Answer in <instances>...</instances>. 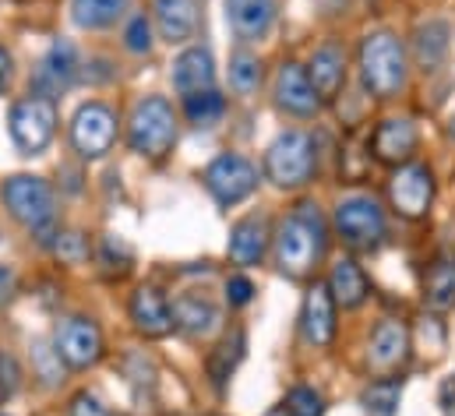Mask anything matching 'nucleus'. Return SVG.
<instances>
[{
    "instance_id": "obj_27",
    "label": "nucleus",
    "mask_w": 455,
    "mask_h": 416,
    "mask_svg": "<svg viewBox=\"0 0 455 416\" xmlns=\"http://www.w3.org/2000/svg\"><path fill=\"white\" fill-rule=\"evenodd\" d=\"M399 399H403V381L399 378H385L363 388L360 403L367 416H395L399 413Z\"/></svg>"
},
{
    "instance_id": "obj_22",
    "label": "nucleus",
    "mask_w": 455,
    "mask_h": 416,
    "mask_svg": "<svg viewBox=\"0 0 455 416\" xmlns=\"http://www.w3.org/2000/svg\"><path fill=\"white\" fill-rule=\"evenodd\" d=\"M307 75H311V82H315V89H318L322 100H336L342 82H346V53H342L336 43H325L322 50H315Z\"/></svg>"
},
{
    "instance_id": "obj_3",
    "label": "nucleus",
    "mask_w": 455,
    "mask_h": 416,
    "mask_svg": "<svg viewBox=\"0 0 455 416\" xmlns=\"http://www.w3.org/2000/svg\"><path fill=\"white\" fill-rule=\"evenodd\" d=\"M127 141L138 156H148V159H159L173 148L177 141V116H173V106L166 103L163 96H148L134 106L131 113V124H127Z\"/></svg>"
},
{
    "instance_id": "obj_41",
    "label": "nucleus",
    "mask_w": 455,
    "mask_h": 416,
    "mask_svg": "<svg viewBox=\"0 0 455 416\" xmlns=\"http://www.w3.org/2000/svg\"><path fill=\"white\" fill-rule=\"evenodd\" d=\"M449 131H452V138H455V116H452V124H449Z\"/></svg>"
},
{
    "instance_id": "obj_7",
    "label": "nucleus",
    "mask_w": 455,
    "mask_h": 416,
    "mask_svg": "<svg viewBox=\"0 0 455 416\" xmlns=\"http://www.w3.org/2000/svg\"><path fill=\"white\" fill-rule=\"evenodd\" d=\"M336 229L349 247H360V251H371L381 244L385 236V215L381 205L367 195H353V198H342L336 208Z\"/></svg>"
},
{
    "instance_id": "obj_12",
    "label": "nucleus",
    "mask_w": 455,
    "mask_h": 416,
    "mask_svg": "<svg viewBox=\"0 0 455 416\" xmlns=\"http://www.w3.org/2000/svg\"><path fill=\"white\" fill-rule=\"evenodd\" d=\"M275 103L283 106L286 113H293V116H315L318 113L322 96H318L307 68H300L293 60L279 68V75H275Z\"/></svg>"
},
{
    "instance_id": "obj_23",
    "label": "nucleus",
    "mask_w": 455,
    "mask_h": 416,
    "mask_svg": "<svg viewBox=\"0 0 455 416\" xmlns=\"http://www.w3.org/2000/svg\"><path fill=\"white\" fill-rule=\"evenodd\" d=\"M170 311H173V328L188 335H209L220 324V308L205 297H180Z\"/></svg>"
},
{
    "instance_id": "obj_15",
    "label": "nucleus",
    "mask_w": 455,
    "mask_h": 416,
    "mask_svg": "<svg viewBox=\"0 0 455 416\" xmlns=\"http://www.w3.org/2000/svg\"><path fill=\"white\" fill-rule=\"evenodd\" d=\"M371 145H374V156H378L381 163L399 166V163H406V159L417 152V127H413V120H406V116H388V120L378 124Z\"/></svg>"
},
{
    "instance_id": "obj_34",
    "label": "nucleus",
    "mask_w": 455,
    "mask_h": 416,
    "mask_svg": "<svg viewBox=\"0 0 455 416\" xmlns=\"http://www.w3.org/2000/svg\"><path fill=\"white\" fill-rule=\"evenodd\" d=\"M57 254H60L64 261H71V265H78V261H85V254H89V247H85V240H82L78 233H64V236L57 240Z\"/></svg>"
},
{
    "instance_id": "obj_26",
    "label": "nucleus",
    "mask_w": 455,
    "mask_h": 416,
    "mask_svg": "<svg viewBox=\"0 0 455 416\" xmlns=\"http://www.w3.org/2000/svg\"><path fill=\"white\" fill-rule=\"evenodd\" d=\"M127 11V0H71V18L78 28H110Z\"/></svg>"
},
{
    "instance_id": "obj_14",
    "label": "nucleus",
    "mask_w": 455,
    "mask_h": 416,
    "mask_svg": "<svg viewBox=\"0 0 455 416\" xmlns=\"http://www.w3.org/2000/svg\"><path fill=\"white\" fill-rule=\"evenodd\" d=\"M300 321H304V335H307L311 346H329L336 339V297H332L329 286L315 283L307 290Z\"/></svg>"
},
{
    "instance_id": "obj_6",
    "label": "nucleus",
    "mask_w": 455,
    "mask_h": 416,
    "mask_svg": "<svg viewBox=\"0 0 455 416\" xmlns=\"http://www.w3.org/2000/svg\"><path fill=\"white\" fill-rule=\"evenodd\" d=\"M7 127H11L14 145H18L25 156H39V152L53 141V134H57V103L46 100V96L18 100V103L11 106Z\"/></svg>"
},
{
    "instance_id": "obj_36",
    "label": "nucleus",
    "mask_w": 455,
    "mask_h": 416,
    "mask_svg": "<svg viewBox=\"0 0 455 416\" xmlns=\"http://www.w3.org/2000/svg\"><path fill=\"white\" fill-rule=\"evenodd\" d=\"M14 388H18V367L11 356H0V406L14 396Z\"/></svg>"
},
{
    "instance_id": "obj_16",
    "label": "nucleus",
    "mask_w": 455,
    "mask_h": 416,
    "mask_svg": "<svg viewBox=\"0 0 455 416\" xmlns=\"http://www.w3.org/2000/svg\"><path fill=\"white\" fill-rule=\"evenodd\" d=\"M406 349H410V335H406V324L403 321H392L385 317L374 332H371V346H367V364L374 371H392L406 360Z\"/></svg>"
},
{
    "instance_id": "obj_11",
    "label": "nucleus",
    "mask_w": 455,
    "mask_h": 416,
    "mask_svg": "<svg viewBox=\"0 0 455 416\" xmlns=\"http://www.w3.org/2000/svg\"><path fill=\"white\" fill-rule=\"evenodd\" d=\"M388 198L399 215L406 219H420L427 215V208L435 202V177L424 163H406L395 170L392 184H388Z\"/></svg>"
},
{
    "instance_id": "obj_28",
    "label": "nucleus",
    "mask_w": 455,
    "mask_h": 416,
    "mask_svg": "<svg viewBox=\"0 0 455 416\" xmlns=\"http://www.w3.org/2000/svg\"><path fill=\"white\" fill-rule=\"evenodd\" d=\"M449 53V25L445 21H424L420 28H417V57H420V64L424 68H435V64H442V57Z\"/></svg>"
},
{
    "instance_id": "obj_39",
    "label": "nucleus",
    "mask_w": 455,
    "mask_h": 416,
    "mask_svg": "<svg viewBox=\"0 0 455 416\" xmlns=\"http://www.w3.org/2000/svg\"><path fill=\"white\" fill-rule=\"evenodd\" d=\"M11 78H14V60H11V53H7L4 46H0V96L7 92Z\"/></svg>"
},
{
    "instance_id": "obj_17",
    "label": "nucleus",
    "mask_w": 455,
    "mask_h": 416,
    "mask_svg": "<svg viewBox=\"0 0 455 416\" xmlns=\"http://www.w3.org/2000/svg\"><path fill=\"white\" fill-rule=\"evenodd\" d=\"M131 321L141 335L148 339H163L170 335L173 328V311L166 304V297L156 290V286H141L134 297H131Z\"/></svg>"
},
{
    "instance_id": "obj_5",
    "label": "nucleus",
    "mask_w": 455,
    "mask_h": 416,
    "mask_svg": "<svg viewBox=\"0 0 455 416\" xmlns=\"http://www.w3.org/2000/svg\"><path fill=\"white\" fill-rule=\"evenodd\" d=\"M4 205L7 212L32 233H46L57 219V198H53V188L43 180V177H7L4 180Z\"/></svg>"
},
{
    "instance_id": "obj_37",
    "label": "nucleus",
    "mask_w": 455,
    "mask_h": 416,
    "mask_svg": "<svg viewBox=\"0 0 455 416\" xmlns=\"http://www.w3.org/2000/svg\"><path fill=\"white\" fill-rule=\"evenodd\" d=\"M71 416H120V413H114L110 406H103L96 396H78L71 403Z\"/></svg>"
},
{
    "instance_id": "obj_33",
    "label": "nucleus",
    "mask_w": 455,
    "mask_h": 416,
    "mask_svg": "<svg viewBox=\"0 0 455 416\" xmlns=\"http://www.w3.org/2000/svg\"><path fill=\"white\" fill-rule=\"evenodd\" d=\"M127 50H134V53H148L152 50V28H148V21L141 14L127 25Z\"/></svg>"
},
{
    "instance_id": "obj_25",
    "label": "nucleus",
    "mask_w": 455,
    "mask_h": 416,
    "mask_svg": "<svg viewBox=\"0 0 455 416\" xmlns=\"http://www.w3.org/2000/svg\"><path fill=\"white\" fill-rule=\"evenodd\" d=\"M424 300L435 311L455 308V258H438L424 279Z\"/></svg>"
},
{
    "instance_id": "obj_19",
    "label": "nucleus",
    "mask_w": 455,
    "mask_h": 416,
    "mask_svg": "<svg viewBox=\"0 0 455 416\" xmlns=\"http://www.w3.org/2000/svg\"><path fill=\"white\" fill-rule=\"evenodd\" d=\"M216 82V68H212V53L205 46H191L177 57L173 64V85L180 96H191V92H205L212 89Z\"/></svg>"
},
{
    "instance_id": "obj_32",
    "label": "nucleus",
    "mask_w": 455,
    "mask_h": 416,
    "mask_svg": "<svg viewBox=\"0 0 455 416\" xmlns=\"http://www.w3.org/2000/svg\"><path fill=\"white\" fill-rule=\"evenodd\" d=\"M283 410H286L290 416H322V413H325V406H322V396H318L315 388H307V385L293 388V392L286 396Z\"/></svg>"
},
{
    "instance_id": "obj_40",
    "label": "nucleus",
    "mask_w": 455,
    "mask_h": 416,
    "mask_svg": "<svg viewBox=\"0 0 455 416\" xmlns=\"http://www.w3.org/2000/svg\"><path fill=\"white\" fill-rule=\"evenodd\" d=\"M268 416H290V413H286V410H283V406H279V410H272V413H268Z\"/></svg>"
},
{
    "instance_id": "obj_35",
    "label": "nucleus",
    "mask_w": 455,
    "mask_h": 416,
    "mask_svg": "<svg viewBox=\"0 0 455 416\" xmlns=\"http://www.w3.org/2000/svg\"><path fill=\"white\" fill-rule=\"evenodd\" d=\"M227 297H229V304H233V308H243V304H251V297H254V283H251L247 276H229Z\"/></svg>"
},
{
    "instance_id": "obj_8",
    "label": "nucleus",
    "mask_w": 455,
    "mask_h": 416,
    "mask_svg": "<svg viewBox=\"0 0 455 416\" xmlns=\"http://www.w3.org/2000/svg\"><path fill=\"white\" fill-rule=\"evenodd\" d=\"M205 188H209V195L220 202V205H236V202H243V198H251L254 195V188H258V166L251 163V159H243V156H220V159H212L209 163V170H205Z\"/></svg>"
},
{
    "instance_id": "obj_29",
    "label": "nucleus",
    "mask_w": 455,
    "mask_h": 416,
    "mask_svg": "<svg viewBox=\"0 0 455 416\" xmlns=\"http://www.w3.org/2000/svg\"><path fill=\"white\" fill-rule=\"evenodd\" d=\"M184 109H188V120H191L195 127H212V124L227 113V100H223L216 89H205V92L184 96Z\"/></svg>"
},
{
    "instance_id": "obj_24",
    "label": "nucleus",
    "mask_w": 455,
    "mask_h": 416,
    "mask_svg": "<svg viewBox=\"0 0 455 416\" xmlns=\"http://www.w3.org/2000/svg\"><path fill=\"white\" fill-rule=\"evenodd\" d=\"M329 290H332V297H336L339 308H360L367 300V276L360 272V265L353 258H339L332 265Z\"/></svg>"
},
{
    "instance_id": "obj_31",
    "label": "nucleus",
    "mask_w": 455,
    "mask_h": 416,
    "mask_svg": "<svg viewBox=\"0 0 455 416\" xmlns=\"http://www.w3.org/2000/svg\"><path fill=\"white\" fill-rule=\"evenodd\" d=\"M240 356H243V332L236 328V332H229L227 339L220 342V349H216L212 360H209V371H212V381H216V385L227 381L229 371L240 364Z\"/></svg>"
},
{
    "instance_id": "obj_10",
    "label": "nucleus",
    "mask_w": 455,
    "mask_h": 416,
    "mask_svg": "<svg viewBox=\"0 0 455 416\" xmlns=\"http://www.w3.org/2000/svg\"><path fill=\"white\" fill-rule=\"evenodd\" d=\"M53 346H57V356L68 367L82 371V367L100 364V356H103V332L89 317H64L57 324V332H53Z\"/></svg>"
},
{
    "instance_id": "obj_30",
    "label": "nucleus",
    "mask_w": 455,
    "mask_h": 416,
    "mask_svg": "<svg viewBox=\"0 0 455 416\" xmlns=\"http://www.w3.org/2000/svg\"><path fill=\"white\" fill-rule=\"evenodd\" d=\"M258 82H261V64H258V57L247 53V50H236V53L229 57V85H233L240 96H247V92L258 89Z\"/></svg>"
},
{
    "instance_id": "obj_4",
    "label": "nucleus",
    "mask_w": 455,
    "mask_h": 416,
    "mask_svg": "<svg viewBox=\"0 0 455 416\" xmlns=\"http://www.w3.org/2000/svg\"><path fill=\"white\" fill-rule=\"evenodd\" d=\"M265 173L279 188H304L315 177V138L307 131H283L265 152Z\"/></svg>"
},
{
    "instance_id": "obj_1",
    "label": "nucleus",
    "mask_w": 455,
    "mask_h": 416,
    "mask_svg": "<svg viewBox=\"0 0 455 416\" xmlns=\"http://www.w3.org/2000/svg\"><path fill=\"white\" fill-rule=\"evenodd\" d=\"M325 254V222L318 215V208L311 202L297 205L293 215H286L279 222L275 233V265L290 276L300 279L315 268V261Z\"/></svg>"
},
{
    "instance_id": "obj_21",
    "label": "nucleus",
    "mask_w": 455,
    "mask_h": 416,
    "mask_svg": "<svg viewBox=\"0 0 455 416\" xmlns=\"http://www.w3.org/2000/svg\"><path fill=\"white\" fill-rule=\"evenodd\" d=\"M156 25L166 43H188L198 32V0H156Z\"/></svg>"
},
{
    "instance_id": "obj_20",
    "label": "nucleus",
    "mask_w": 455,
    "mask_h": 416,
    "mask_svg": "<svg viewBox=\"0 0 455 416\" xmlns=\"http://www.w3.org/2000/svg\"><path fill=\"white\" fill-rule=\"evenodd\" d=\"M268 247V222L265 215H247L229 233V261L233 265H258Z\"/></svg>"
},
{
    "instance_id": "obj_38",
    "label": "nucleus",
    "mask_w": 455,
    "mask_h": 416,
    "mask_svg": "<svg viewBox=\"0 0 455 416\" xmlns=\"http://www.w3.org/2000/svg\"><path fill=\"white\" fill-rule=\"evenodd\" d=\"M14 293H18V276H14V268L0 265V304H7Z\"/></svg>"
},
{
    "instance_id": "obj_9",
    "label": "nucleus",
    "mask_w": 455,
    "mask_h": 416,
    "mask_svg": "<svg viewBox=\"0 0 455 416\" xmlns=\"http://www.w3.org/2000/svg\"><path fill=\"white\" fill-rule=\"evenodd\" d=\"M116 141V113L103 103H85L71 120V145L82 159H103Z\"/></svg>"
},
{
    "instance_id": "obj_18",
    "label": "nucleus",
    "mask_w": 455,
    "mask_h": 416,
    "mask_svg": "<svg viewBox=\"0 0 455 416\" xmlns=\"http://www.w3.org/2000/svg\"><path fill=\"white\" fill-rule=\"evenodd\" d=\"M227 21L247 43L265 39L275 21V0H227Z\"/></svg>"
},
{
    "instance_id": "obj_13",
    "label": "nucleus",
    "mask_w": 455,
    "mask_h": 416,
    "mask_svg": "<svg viewBox=\"0 0 455 416\" xmlns=\"http://www.w3.org/2000/svg\"><path fill=\"white\" fill-rule=\"evenodd\" d=\"M75 78H78V53L71 43L57 39L36 71V96L53 100L57 92H68L75 85Z\"/></svg>"
},
{
    "instance_id": "obj_2",
    "label": "nucleus",
    "mask_w": 455,
    "mask_h": 416,
    "mask_svg": "<svg viewBox=\"0 0 455 416\" xmlns=\"http://www.w3.org/2000/svg\"><path fill=\"white\" fill-rule=\"evenodd\" d=\"M360 78L374 96H395L406 82V50L392 32H374L360 46Z\"/></svg>"
}]
</instances>
